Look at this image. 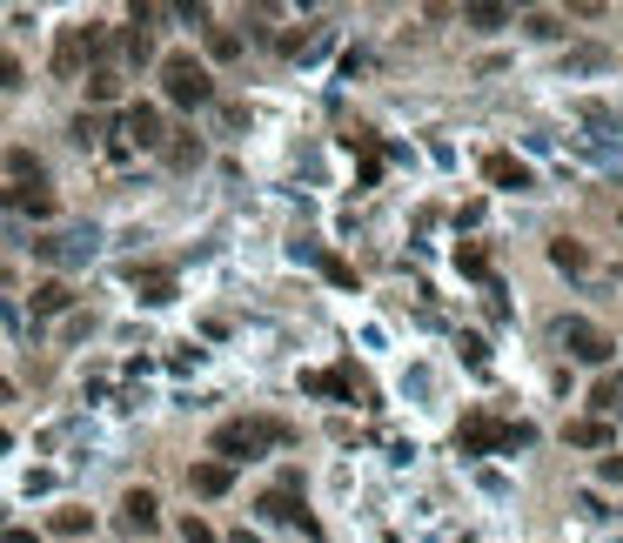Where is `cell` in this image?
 <instances>
[{"mask_svg": "<svg viewBox=\"0 0 623 543\" xmlns=\"http://www.w3.org/2000/svg\"><path fill=\"white\" fill-rule=\"evenodd\" d=\"M275 443H289V423H275V416H235L215 430V456H222L228 470L248 463V456H268Z\"/></svg>", "mask_w": 623, "mask_h": 543, "instance_id": "cell-1", "label": "cell"}, {"mask_svg": "<svg viewBox=\"0 0 623 543\" xmlns=\"http://www.w3.org/2000/svg\"><path fill=\"white\" fill-rule=\"evenodd\" d=\"M161 88H168L175 108H208L215 101V81H208V68H201L195 54H168L161 61Z\"/></svg>", "mask_w": 623, "mask_h": 543, "instance_id": "cell-2", "label": "cell"}, {"mask_svg": "<svg viewBox=\"0 0 623 543\" xmlns=\"http://www.w3.org/2000/svg\"><path fill=\"white\" fill-rule=\"evenodd\" d=\"M557 336H563V349H570L577 362H590V369H603V362L617 356V342L603 336L597 322H583V316H563V329H557Z\"/></svg>", "mask_w": 623, "mask_h": 543, "instance_id": "cell-3", "label": "cell"}, {"mask_svg": "<svg viewBox=\"0 0 623 543\" xmlns=\"http://www.w3.org/2000/svg\"><path fill=\"white\" fill-rule=\"evenodd\" d=\"M94 249H101V235H94V228H67V235L34 242V255H41V262H54V269H81Z\"/></svg>", "mask_w": 623, "mask_h": 543, "instance_id": "cell-4", "label": "cell"}, {"mask_svg": "<svg viewBox=\"0 0 623 543\" xmlns=\"http://www.w3.org/2000/svg\"><path fill=\"white\" fill-rule=\"evenodd\" d=\"M262 517H268V523H295L302 537H322V523H315L309 510L295 503V490H268V497H262Z\"/></svg>", "mask_w": 623, "mask_h": 543, "instance_id": "cell-5", "label": "cell"}, {"mask_svg": "<svg viewBox=\"0 0 623 543\" xmlns=\"http://www.w3.org/2000/svg\"><path fill=\"white\" fill-rule=\"evenodd\" d=\"M121 523L148 537V530L161 523V503H155V490H128V497H121Z\"/></svg>", "mask_w": 623, "mask_h": 543, "instance_id": "cell-6", "label": "cell"}, {"mask_svg": "<svg viewBox=\"0 0 623 543\" xmlns=\"http://www.w3.org/2000/svg\"><path fill=\"white\" fill-rule=\"evenodd\" d=\"M128 141H134V148H161V141H168V128H161V114L148 108V101L128 108Z\"/></svg>", "mask_w": 623, "mask_h": 543, "instance_id": "cell-7", "label": "cell"}, {"mask_svg": "<svg viewBox=\"0 0 623 543\" xmlns=\"http://www.w3.org/2000/svg\"><path fill=\"white\" fill-rule=\"evenodd\" d=\"M7 208H21V215H54V195H47L41 181H21V188H7Z\"/></svg>", "mask_w": 623, "mask_h": 543, "instance_id": "cell-8", "label": "cell"}, {"mask_svg": "<svg viewBox=\"0 0 623 543\" xmlns=\"http://www.w3.org/2000/svg\"><path fill=\"white\" fill-rule=\"evenodd\" d=\"M188 483H195V497H222L228 483H235V470H228V463H195Z\"/></svg>", "mask_w": 623, "mask_h": 543, "instance_id": "cell-9", "label": "cell"}, {"mask_svg": "<svg viewBox=\"0 0 623 543\" xmlns=\"http://www.w3.org/2000/svg\"><path fill=\"white\" fill-rule=\"evenodd\" d=\"M463 21L476 27V34H496V27H510L516 14L510 7H496V0H476V7H463Z\"/></svg>", "mask_w": 623, "mask_h": 543, "instance_id": "cell-10", "label": "cell"}, {"mask_svg": "<svg viewBox=\"0 0 623 543\" xmlns=\"http://www.w3.org/2000/svg\"><path fill=\"white\" fill-rule=\"evenodd\" d=\"M483 175H490L496 188H530V168L510 161V155H490V161H483Z\"/></svg>", "mask_w": 623, "mask_h": 543, "instance_id": "cell-11", "label": "cell"}, {"mask_svg": "<svg viewBox=\"0 0 623 543\" xmlns=\"http://www.w3.org/2000/svg\"><path fill=\"white\" fill-rule=\"evenodd\" d=\"M134 282H141V302H175V275L168 269H141Z\"/></svg>", "mask_w": 623, "mask_h": 543, "instance_id": "cell-12", "label": "cell"}, {"mask_svg": "<svg viewBox=\"0 0 623 543\" xmlns=\"http://www.w3.org/2000/svg\"><path fill=\"white\" fill-rule=\"evenodd\" d=\"M67 302H74V289H67V282H41V289H34V316H61Z\"/></svg>", "mask_w": 623, "mask_h": 543, "instance_id": "cell-13", "label": "cell"}, {"mask_svg": "<svg viewBox=\"0 0 623 543\" xmlns=\"http://www.w3.org/2000/svg\"><path fill=\"white\" fill-rule=\"evenodd\" d=\"M81 61H88V54H81V34H67V41L54 47V74L67 81V74H81Z\"/></svg>", "mask_w": 623, "mask_h": 543, "instance_id": "cell-14", "label": "cell"}, {"mask_svg": "<svg viewBox=\"0 0 623 543\" xmlns=\"http://www.w3.org/2000/svg\"><path fill=\"white\" fill-rule=\"evenodd\" d=\"M114 94H121V74H114V68H94L88 74V101H114Z\"/></svg>", "mask_w": 623, "mask_h": 543, "instance_id": "cell-15", "label": "cell"}, {"mask_svg": "<svg viewBox=\"0 0 623 543\" xmlns=\"http://www.w3.org/2000/svg\"><path fill=\"white\" fill-rule=\"evenodd\" d=\"M208 54H215V61H235V54H242V34H235V27H215V34H208Z\"/></svg>", "mask_w": 623, "mask_h": 543, "instance_id": "cell-16", "label": "cell"}, {"mask_svg": "<svg viewBox=\"0 0 623 543\" xmlns=\"http://www.w3.org/2000/svg\"><path fill=\"white\" fill-rule=\"evenodd\" d=\"M550 262H557V269H570V275H577V269H590V255H583L577 242H550Z\"/></svg>", "mask_w": 623, "mask_h": 543, "instance_id": "cell-17", "label": "cell"}, {"mask_svg": "<svg viewBox=\"0 0 623 543\" xmlns=\"http://www.w3.org/2000/svg\"><path fill=\"white\" fill-rule=\"evenodd\" d=\"M168 161H175V168H195V161H201V141H195V135L168 141Z\"/></svg>", "mask_w": 623, "mask_h": 543, "instance_id": "cell-18", "label": "cell"}, {"mask_svg": "<svg viewBox=\"0 0 623 543\" xmlns=\"http://www.w3.org/2000/svg\"><path fill=\"white\" fill-rule=\"evenodd\" d=\"M88 510H54V530H61V537H81V530H88Z\"/></svg>", "mask_w": 623, "mask_h": 543, "instance_id": "cell-19", "label": "cell"}, {"mask_svg": "<svg viewBox=\"0 0 623 543\" xmlns=\"http://www.w3.org/2000/svg\"><path fill=\"white\" fill-rule=\"evenodd\" d=\"M590 403H597V409H617V403H623V383H617V376H603V383H597V396H590Z\"/></svg>", "mask_w": 623, "mask_h": 543, "instance_id": "cell-20", "label": "cell"}, {"mask_svg": "<svg viewBox=\"0 0 623 543\" xmlns=\"http://www.w3.org/2000/svg\"><path fill=\"white\" fill-rule=\"evenodd\" d=\"M570 443H583V450H597V443H603V423H570Z\"/></svg>", "mask_w": 623, "mask_h": 543, "instance_id": "cell-21", "label": "cell"}, {"mask_svg": "<svg viewBox=\"0 0 623 543\" xmlns=\"http://www.w3.org/2000/svg\"><path fill=\"white\" fill-rule=\"evenodd\" d=\"M181 537H188V543H222V537H215V530H208L201 517H181Z\"/></svg>", "mask_w": 623, "mask_h": 543, "instance_id": "cell-22", "label": "cell"}, {"mask_svg": "<svg viewBox=\"0 0 623 543\" xmlns=\"http://www.w3.org/2000/svg\"><path fill=\"white\" fill-rule=\"evenodd\" d=\"M74 141H81V148H88V141H101V121H94V114H81V121H74Z\"/></svg>", "mask_w": 623, "mask_h": 543, "instance_id": "cell-23", "label": "cell"}, {"mask_svg": "<svg viewBox=\"0 0 623 543\" xmlns=\"http://www.w3.org/2000/svg\"><path fill=\"white\" fill-rule=\"evenodd\" d=\"M0 88H21V61L14 54H0Z\"/></svg>", "mask_w": 623, "mask_h": 543, "instance_id": "cell-24", "label": "cell"}, {"mask_svg": "<svg viewBox=\"0 0 623 543\" xmlns=\"http://www.w3.org/2000/svg\"><path fill=\"white\" fill-rule=\"evenodd\" d=\"M603 476H610V483H623V456H610V463H603Z\"/></svg>", "mask_w": 623, "mask_h": 543, "instance_id": "cell-25", "label": "cell"}, {"mask_svg": "<svg viewBox=\"0 0 623 543\" xmlns=\"http://www.w3.org/2000/svg\"><path fill=\"white\" fill-rule=\"evenodd\" d=\"M7 396H14V389H7V383H0V403H7Z\"/></svg>", "mask_w": 623, "mask_h": 543, "instance_id": "cell-26", "label": "cell"}, {"mask_svg": "<svg viewBox=\"0 0 623 543\" xmlns=\"http://www.w3.org/2000/svg\"><path fill=\"white\" fill-rule=\"evenodd\" d=\"M0 456H7V430H0Z\"/></svg>", "mask_w": 623, "mask_h": 543, "instance_id": "cell-27", "label": "cell"}, {"mask_svg": "<svg viewBox=\"0 0 623 543\" xmlns=\"http://www.w3.org/2000/svg\"><path fill=\"white\" fill-rule=\"evenodd\" d=\"M0 282H7V269H0Z\"/></svg>", "mask_w": 623, "mask_h": 543, "instance_id": "cell-28", "label": "cell"}]
</instances>
